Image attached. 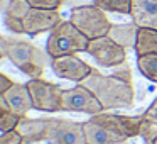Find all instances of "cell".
<instances>
[{
  "mask_svg": "<svg viewBox=\"0 0 157 144\" xmlns=\"http://www.w3.org/2000/svg\"><path fill=\"white\" fill-rule=\"evenodd\" d=\"M81 83L93 92V95L98 98L105 112L113 109H132L133 107L135 90L132 83H127L113 75H103L96 68H93L91 75Z\"/></svg>",
  "mask_w": 157,
  "mask_h": 144,
  "instance_id": "cell-1",
  "label": "cell"
},
{
  "mask_svg": "<svg viewBox=\"0 0 157 144\" xmlns=\"http://www.w3.org/2000/svg\"><path fill=\"white\" fill-rule=\"evenodd\" d=\"M0 51L29 78H41L48 66V53L24 39L5 38L0 34Z\"/></svg>",
  "mask_w": 157,
  "mask_h": 144,
  "instance_id": "cell-2",
  "label": "cell"
},
{
  "mask_svg": "<svg viewBox=\"0 0 157 144\" xmlns=\"http://www.w3.org/2000/svg\"><path fill=\"white\" fill-rule=\"evenodd\" d=\"M88 42L90 39L71 21H63L58 27L49 32L48 42H46V53L51 59L59 58V56L86 53Z\"/></svg>",
  "mask_w": 157,
  "mask_h": 144,
  "instance_id": "cell-3",
  "label": "cell"
},
{
  "mask_svg": "<svg viewBox=\"0 0 157 144\" xmlns=\"http://www.w3.org/2000/svg\"><path fill=\"white\" fill-rule=\"evenodd\" d=\"M69 21L91 41L98 39L103 36H108L112 29V22L106 17V12L96 7L95 4H85V5H76L71 9Z\"/></svg>",
  "mask_w": 157,
  "mask_h": 144,
  "instance_id": "cell-4",
  "label": "cell"
},
{
  "mask_svg": "<svg viewBox=\"0 0 157 144\" xmlns=\"http://www.w3.org/2000/svg\"><path fill=\"white\" fill-rule=\"evenodd\" d=\"M27 88L32 107L39 112H63V90L59 85L42 78H31Z\"/></svg>",
  "mask_w": 157,
  "mask_h": 144,
  "instance_id": "cell-5",
  "label": "cell"
},
{
  "mask_svg": "<svg viewBox=\"0 0 157 144\" xmlns=\"http://www.w3.org/2000/svg\"><path fill=\"white\" fill-rule=\"evenodd\" d=\"M46 141L51 144H86L85 122L61 117H48Z\"/></svg>",
  "mask_w": 157,
  "mask_h": 144,
  "instance_id": "cell-6",
  "label": "cell"
},
{
  "mask_svg": "<svg viewBox=\"0 0 157 144\" xmlns=\"http://www.w3.org/2000/svg\"><path fill=\"white\" fill-rule=\"evenodd\" d=\"M86 53L103 68H115L127 63V49L117 44L112 38L103 36L88 42Z\"/></svg>",
  "mask_w": 157,
  "mask_h": 144,
  "instance_id": "cell-7",
  "label": "cell"
},
{
  "mask_svg": "<svg viewBox=\"0 0 157 144\" xmlns=\"http://www.w3.org/2000/svg\"><path fill=\"white\" fill-rule=\"evenodd\" d=\"M63 112H79L95 115L105 110L91 90L86 88L83 83H78L73 88L63 90Z\"/></svg>",
  "mask_w": 157,
  "mask_h": 144,
  "instance_id": "cell-8",
  "label": "cell"
},
{
  "mask_svg": "<svg viewBox=\"0 0 157 144\" xmlns=\"http://www.w3.org/2000/svg\"><path fill=\"white\" fill-rule=\"evenodd\" d=\"M91 120L101 124V126L108 127L115 134L125 137V139H132V137L140 136L142 130L144 115H118V114H108V112H100L91 115Z\"/></svg>",
  "mask_w": 157,
  "mask_h": 144,
  "instance_id": "cell-9",
  "label": "cell"
},
{
  "mask_svg": "<svg viewBox=\"0 0 157 144\" xmlns=\"http://www.w3.org/2000/svg\"><path fill=\"white\" fill-rule=\"evenodd\" d=\"M51 68L56 76L59 78L69 80L75 83H81L91 75L93 66H90L86 61L78 58L76 54H68V56H59V58L51 59Z\"/></svg>",
  "mask_w": 157,
  "mask_h": 144,
  "instance_id": "cell-10",
  "label": "cell"
},
{
  "mask_svg": "<svg viewBox=\"0 0 157 144\" xmlns=\"http://www.w3.org/2000/svg\"><path fill=\"white\" fill-rule=\"evenodd\" d=\"M63 22L59 10H48V9H34L29 10L24 17V27L27 36H39L42 32H51Z\"/></svg>",
  "mask_w": 157,
  "mask_h": 144,
  "instance_id": "cell-11",
  "label": "cell"
},
{
  "mask_svg": "<svg viewBox=\"0 0 157 144\" xmlns=\"http://www.w3.org/2000/svg\"><path fill=\"white\" fill-rule=\"evenodd\" d=\"M15 130L22 137V142L25 144L42 142V141H46V134H48V117L29 119L27 115H24L21 117Z\"/></svg>",
  "mask_w": 157,
  "mask_h": 144,
  "instance_id": "cell-12",
  "label": "cell"
},
{
  "mask_svg": "<svg viewBox=\"0 0 157 144\" xmlns=\"http://www.w3.org/2000/svg\"><path fill=\"white\" fill-rule=\"evenodd\" d=\"M4 100L7 103V109L19 115H27V112L32 107V98L29 93L27 83H14L10 90H7L4 95Z\"/></svg>",
  "mask_w": 157,
  "mask_h": 144,
  "instance_id": "cell-13",
  "label": "cell"
},
{
  "mask_svg": "<svg viewBox=\"0 0 157 144\" xmlns=\"http://www.w3.org/2000/svg\"><path fill=\"white\" fill-rule=\"evenodd\" d=\"M130 17L139 27L157 29V0H132Z\"/></svg>",
  "mask_w": 157,
  "mask_h": 144,
  "instance_id": "cell-14",
  "label": "cell"
},
{
  "mask_svg": "<svg viewBox=\"0 0 157 144\" xmlns=\"http://www.w3.org/2000/svg\"><path fill=\"white\" fill-rule=\"evenodd\" d=\"M85 137L86 144H125L127 139L118 134H115L113 130H110L108 127L101 126V124L95 122V120H86L85 122Z\"/></svg>",
  "mask_w": 157,
  "mask_h": 144,
  "instance_id": "cell-15",
  "label": "cell"
},
{
  "mask_svg": "<svg viewBox=\"0 0 157 144\" xmlns=\"http://www.w3.org/2000/svg\"><path fill=\"white\" fill-rule=\"evenodd\" d=\"M137 32L139 26L135 22H127V24H113L108 32V38H112L117 44H120L125 49H133L137 41Z\"/></svg>",
  "mask_w": 157,
  "mask_h": 144,
  "instance_id": "cell-16",
  "label": "cell"
},
{
  "mask_svg": "<svg viewBox=\"0 0 157 144\" xmlns=\"http://www.w3.org/2000/svg\"><path fill=\"white\" fill-rule=\"evenodd\" d=\"M133 51H135L137 56L154 54V53H157V29H154V27H139Z\"/></svg>",
  "mask_w": 157,
  "mask_h": 144,
  "instance_id": "cell-17",
  "label": "cell"
},
{
  "mask_svg": "<svg viewBox=\"0 0 157 144\" xmlns=\"http://www.w3.org/2000/svg\"><path fill=\"white\" fill-rule=\"evenodd\" d=\"M137 68H139L142 76H145L147 80L157 83V53L137 56Z\"/></svg>",
  "mask_w": 157,
  "mask_h": 144,
  "instance_id": "cell-18",
  "label": "cell"
},
{
  "mask_svg": "<svg viewBox=\"0 0 157 144\" xmlns=\"http://www.w3.org/2000/svg\"><path fill=\"white\" fill-rule=\"evenodd\" d=\"M93 4L105 12L122 15H130V10H132V0H93Z\"/></svg>",
  "mask_w": 157,
  "mask_h": 144,
  "instance_id": "cell-19",
  "label": "cell"
},
{
  "mask_svg": "<svg viewBox=\"0 0 157 144\" xmlns=\"http://www.w3.org/2000/svg\"><path fill=\"white\" fill-rule=\"evenodd\" d=\"M31 4L27 0H10L9 2V7L5 10V15H12V17H17V19H24L25 15L29 14L31 10Z\"/></svg>",
  "mask_w": 157,
  "mask_h": 144,
  "instance_id": "cell-20",
  "label": "cell"
},
{
  "mask_svg": "<svg viewBox=\"0 0 157 144\" xmlns=\"http://www.w3.org/2000/svg\"><path fill=\"white\" fill-rule=\"evenodd\" d=\"M22 115L12 112V110L5 109L4 112H0V132H10V130H15L19 120H21Z\"/></svg>",
  "mask_w": 157,
  "mask_h": 144,
  "instance_id": "cell-21",
  "label": "cell"
},
{
  "mask_svg": "<svg viewBox=\"0 0 157 144\" xmlns=\"http://www.w3.org/2000/svg\"><path fill=\"white\" fill-rule=\"evenodd\" d=\"M4 26L12 34H25L24 19H17V17H12V15H4Z\"/></svg>",
  "mask_w": 157,
  "mask_h": 144,
  "instance_id": "cell-22",
  "label": "cell"
},
{
  "mask_svg": "<svg viewBox=\"0 0 157 144\" xmlns=\"http://www.w3.org/2000/svg\"><path fill=\"white\" fill-rule=\"evenodd\" d=\"M27 2L34 9H48V10H59V7L66 4V0H27Z\"/></svg>",
  "mask_w": 157,
  "mask_h": 144,
  "instance_id": "cell-23",
  "label": "cell"
},
{
  "mask_svg": "<svg viewBox=\"0 0 157 144\" xmlns=\"http://www.w3.org/2000/svg\"><path fill=\"white\" fill-rule=\"evenodd\" d=\"M112 75L117 76V78H120V80H123V82H127V83H133L132 70H130L128 63H123V65H120V66H115Z\"/></svg>",
  "mask_w": 157,
  "mask_h": 144,
  "instance_id": "cell-24",
  "label": "cell"
},
{
  "mask_svg": "<svg viewBox=\"0 0 157 144\" xmlns=\"http://www.w3.org/2000/svg\"><path fill=\"white\" fill-rule=\"evenodd\" d=\"M21 142H22V137L19 136L17 130L0 134V144H21Z\"/></svg>",
  "mask_w": 157,
  "mask_h": 144,
  "instance_id": "cell-25",
  "label": "cell"
},
{
  "mask_svg": "<svg viewBox=\"0 0 157 144\" xmlns=\"http://www.w3.org/2000/svg\"><path fill=\"white\" fill-rule=\"evenodd\" d=\"M144 117L157 126V97L152 100V103H150V105L145 109V112H144Z\"/></svg>",
  "mask_w": 157,
  "mask_h": 144,
  "instance_id": "cell-26",
  "label": "cell"
},
{
  "mask_svg": "<svg viewBox=\"0 0 157 144\" xmlns=\"http://www.w3.org/2000/svg\"><path fill=\"white\" fill-rule=\"evenodd\" d=\"M14 83L15 82L12 78H9V76L4 75V73H0V95H5V92L10 90Z\"/></svg>",
  "mask_w": 157,
  "mask_h": 144,
  "instance_id": "cell-27",
  "label": "cell"
},
{
  "mask_svg": "<svg viewBox=\"0 0 157 144\" xmlns=\"http://www.w3.org/2000/svg\"><path fill=\"white\" fill-rule=\"evenodd\" d=\"M9 2H10V0H0V12H5V10H7Z\"/></svg>",
  "mask_w": 157,
  "mask_h": 144,
  "instance_id": "cell-28",
  "label": "cell"
},
{
  "mask_svg": "<svg viewBox=\"0 0 157 144\" xmlns=\"http://www.w3.org/2000/svg\"><path fill=\"white\" fill-rule=\"evenodd\" d=\"M5 109H7V103L4 100V95H0V112H4Z\"/></svg>",
  "mask_w": 157,
  "mask_h": 144,
  "instance_id": "cell-29",
  "label": "cell"
},
{
  "mask_svg": "<svg viewBox=\"0 0 157 144\" xmlns=\"http://www.w3.org/2000/svg\"><path fill=\"white\" fill-rule=\"evenodd\" d=\"M152 144H157V136L154 137V141H152Z\"/></svg>",
  "mask_w": 157,
  "mask_h": 144,
  "instance_id": "cell-30",
  "label": "cell"
},
{
  "mask_svg": "<svg viewBox=\"0 0 157 144\" xmlns=\"http://www.w3.org/2000/svg\"><path fill=\"white\" fill-rule=\"evenodd\" d=\"M2 58H5V56H4V53L0 51V59H2Z\"/></svg>",
  "mask_w": 157,
  "mask_h": 144,
  "instance_id": "cell-31",
  "label": "cell"
},
{
  "mask_svg": "<svg viewBox=\"0 0 157 144\" xmlns=\"http://www.w3.org/2000/svg\"><path fill=\"white\" fill-rule=\"evenodd\" d=\"M21 144H25V142H21Z\"/></svg>",
  "mask_w": 157,
  "mask_h": 144,
  "instance_id": "cell-32",
  "label": "cell"
}]
</instances>
